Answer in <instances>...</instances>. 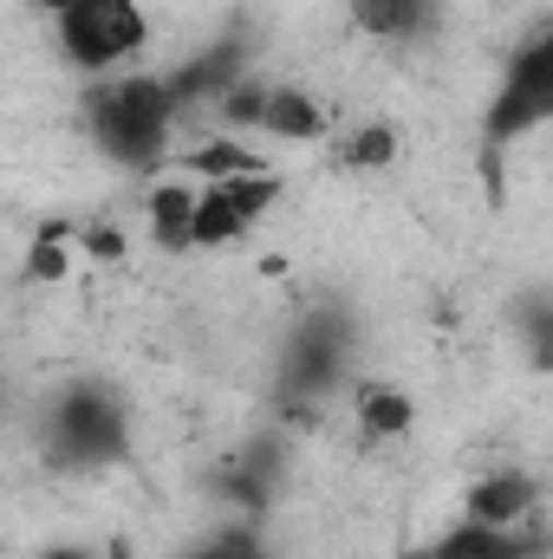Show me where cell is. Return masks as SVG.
Here are the masks:
<instances>
[{
    "mask_svg": "<svg viewBox=\"0 0 553 559\" xmlns=\"http://www.w3.org/2000/svg\"><path fill=\"white\" fill-rule=\"evenodd\" d=\"M183 559H268V547H261L255 534H242V527H235V534H209L202 547H189Z\"/></svg>",
    "mask_w": 553,
    "mask_h": 559,
    "instance_id": "14",
    "label": "cell"
},
{
    "mask_svg": "<svg viewBox=\"0 0 553 559\" xmlns=\"http://www.w3.org/2000/svg\"><path fill=\"white\" fill-rule=\"evenodd\" d=\"M52 39L72 72L105 79L150 46V13H143V0H66L52 20Z\"/></svg>",
    "mask_w": 553,
    "mask_h": 559,
    "instance_id": "3",
    "label": "cell"
},
{
    "mask_svg": "<svg viewBox=\"0 0 553 559\" xmlns=\"http://www.w3.org/2000/svg\"><path fill=\"white\" fill-rule=\"evenodd\" d=\"M391 163H398V131L391 124H358L339 143V169H352V176H378Z\"/></svg>",
    "mask_w": 553,
    "mask_h": 559,
    "instance_id": "13",
    "label": "cell"
},
{
    "mask_svg": "<svg viewBox=\"0 0 553 559\" xmlns=\"http://www.w3.org/2000/svg\"><path fill=\"white\" fill-rule=\"evenodd\" d=\"M280 202V176H222V182H196V215H189V248H235L248 228H261V215Z\"/></svg>",
    "mask_w": 553,
    "mask_h": 559,
    "instance_id": "4",
    "label": "cell"
},
{
    "mask_svg": "<svg viewBox=\"0 0 553 559\" xmlns=\"http://www.w3.org/2000/svg\"><path fill=\"white\" fill-rule=\"evenodd\" d=\"M345 13H352V26H358L365 39L404 46V39H416V33H430L436 0H345Z\"/></svg>",
    "mask_w": 553,
    "mask_h": 559,
    "instance_id": "12",
    "label": "cell"
},
{
    "mask_svg": "<svg viewBox=\"0 0 553 559\" xmlns=\"http://www.w3.org/2000/svg\"><path fill=\"white\" fill-rule=\"evenodd\" d=\"M189 215H196V182L176 176V169L150 176V189H143V222H150V241H156L163 254H189Z\"/></svg>",
    "mask_w": 553,
    "mask_h": 559,
    "instance_id": "10",
    "label": "cell"
},
{
    "mask_svg": "<svg viewBox=\"0 0 553 559\" xmlns=\"http://www.w3.org/2000/svg\"><path fill=\"white\" fill-rule=\"evenodd\" d=\"M176 176H189V182H222V176H261L268 169V156L255 150L248 138H235V131H202L196 143H183L176 150V163H169Z\"/></svg>",
    "mask_w": 553,
    "mask_h": 559,
    "instance_id": "8",
    "label": "cell"
},
{
    "mask_svg": "<svg viewBox=\"0 0 553 559\" xmlns=\"http://www.w3.org/2000/svg\"><path fill=\"white\" fill-rule=\"evenodd\" d=\"M541 521L534 527H475V521H456L449 534H436L416 559H541Z\"/></svg>",
    "mask_w": 553,
    "mask_h": 559,
    "instance_id": "7",
    "label": "cell"
},
{
    "mask_svg": "<svg viewBox=\"0 0 553 559\" xmlns=\"http://www.w3.org/2000/svg\"><path fill=\"white\" fill-rule=\"evenodd\" d=\"M85 131L118 169H163L169 143L183 131V105L163 72H105L85 92Z\"/></svg>",
    "mask_w": 553,
    "mask_h": 559,
    "instance_id": "1",
    "label": "cell"
},
{
    "mask_svg": "<svg viewBox=\"0 0 553 559\" xmlns=\"http://www.w3.org/2000/svg\"><path fill=\"white\" fill-rule=\"evenodd\" d=\"M352 423L365 442H404L416 429V397L391 378H358L352 384Z\"/></svg>",
    "mask_w": 553,
    "mask_h": 559,
    "instance_id": "9",
    "label": "cell"
},
{
    "mask_svg": "<svg viewBox=\"0 0 553 559\" xmlns=\"http://www.w3.org/2000/svg\"><path fill=\"white\" fill-rule=\"evenodd\" d=\"M46 559H92L85 547H66V554H46Z\"/></svg>",
    "mask_w": 553,
    "mask_h": 559,
    "instance_id": "16",
    "label": "cell"
},
{
    "mask_svg": "<svg viewBox=\"0 0 553 559\" xmlns=\"http://www.w3.org/2000/svg\"><path fill=\"white\" fill-rule=\"evenodd\" d=\"M26 7H33V13H46V20H59V7H66V0H26Z\"/></svg>",
    "mask_w": 553,
    "mask_h": 559,
    "instance_id": "15",
    "label": "cell"
},
{
    "mask_svg": "<svg viewBox=\"0 0 553 559\" xmlns=\"http://www.w3.org/2000/svg\"><path fill=\"white\" fill-rule=\"evenodd\" d=\"M553 118V33L541 26L502 72V92L489 105V143H508Z\"/></svg>",
    "mask_w": 553,
    "mask_h": 559,
    "instance_id": "5",
    "label": "cell"
},
{
    "mask_svg": "<svg viewBox=\"0 0 553 559\" xmlns=\"http://www.w3.org/2000/svg\"><path fill=\"white\" fill-rule=\"evenodd\" d=\"M131 449V411L98 378H79L39 404V462L59 475H92Z\"/></svg>",
    "mask_w": 553,
    "mask_h": 559,
    "instance_id": "2",
    "label": "cell"
},
{
    "mask_svg": "<svg viewBox=\"0 0 553 559\" xmlns=\"http://www.w3.org/2000/svg\"><path fill=\"white\" fill-rule=\"evenodd\" d=\"M261 131L280 138V143H326V138H332V111H326L306 85H268Z\"/></svg>",
    "mask_w": 553,
    "mask_h": 559,
    "instance_id": "11",
    "label": "cell"
},
{
    "mask_svg": "<svg viewBox=\"0 0 553 559\" xmlns=\"http://www.w3.org/2000/svg\"><path fill=\"white\" fill-rule=\"evenodd\" d=\"M462 521L475 527H534L541 521V475L521 462H495L462 488Z\"/></svg>",
    "mask_w": 553,
    "mask_h": 559,
    "instance_id": "6",
    "label": "cell"
},
{
    "mask_svg": "<svg viewBox=\"0 0 553 559\" xmlns=\"http://www.w3.org/2000/svg\"><path fill=\"white\" fill-rule=\"evenodd\" d=\"M0 411H7V384H0Z\"/></svg>",
    "mask_w": 553,
    "mask_h": 559,
    "instance_id": "17",
    "label": "cell"
}]
</instances>
